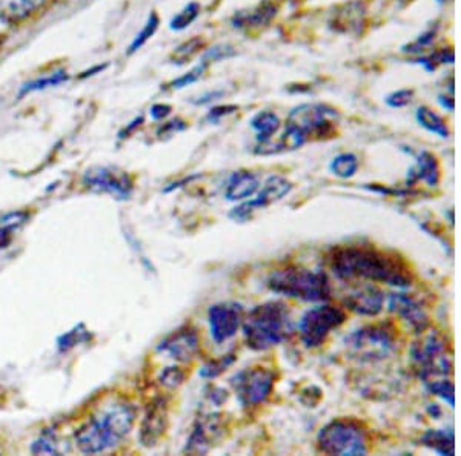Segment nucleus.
<instances>
[{"label":"nucleus","instance_id":"1","mask_svg":"<svg viewBox=\"0 0 461 456\" xmlns=\"http://www.w3.org/2000/svg\"><path fill=\"white\" fill-rule=\"evenodd\" d=\"M334 277L343 282H374L408 289L414 273L404 258L373 245H346L332 249L328 258Z\"/></svg>","mask_w":461,"mask_h":456},{"label":"nucleus","instance_id":"2","mask_svg":"<svg viewBox=\"0 0 461 456\" xmlns=\"http://www.w3.org/2000/svg\"><path fill=\"white\" fill-rule=\"evenodd\" d=\"M340 116L325 103H303L289 112L284 136L278 142L258 143L254 152L258 156H273L278 152L294 151L303 147L310 139H325L336 130Z\"/></svg>","mask_w":461,"mask_h":456},{"label":"nucleus","instance_id":"3","mask_svg":"<svg viewBox=\"0 0 461 456\" xmlns=\"http://www.w3.org/2000/svg\"><path fill=\"white\" fill-rule=\"evenodd\" d=\"M136 423V409L125 401H115L100 410L93 420L82 425L76 435V446L85 455H97L114 449Z\"/></svg>","mask_w":461,"mask_h":456},{"label":"nucleus","instance_id":"4","mask_svg":"<svg viewBox=\"0 0 461 456\" xmlns=\"http://www.w3.org/2000/svg\"><path fill=\"white\" fill-rule=\"evenodd\" d=\"M243 336L247 346L254 352H265L282 344L294 334L293 317L289 306L280 300L258 304L245 315Z\"/></svg>","mask_w":461,"mask_h":456},{"label":"nucleus","instance_id":"5","mask_svg":"<svg viewBox=\"0 0 461 456\" xmlns=\"http://www.w3.org/2000/svg\"><path fill=\"white\" fill-rule=\"evenodd\" d=\"M267 284L274 294L310 303L328 301L332 294L326 273L302 266H288L274 271L267 277Z\"/></svg>","mask_w":461,"mask_h":456},{"label":"nucleus","instance_id":"6","mask_svg":"<svg viewBox=\"0 0 461 456\" xmlns=\"http://www.w3.org/2000/svg\"><path fill=\"white\" fill-rule=\"evenodd\" d=\"M419 335V340L411 346V358L420 380L423 384H428L440 378H451L454 362L446 336L429 329Z\"/></svg>","mask_w":461,"mask_h":456},{"label":"nucleus","instance_id":"7","mask_svg":"<svg viewBox=\"0 0 461 456\" xmlns=\"http://www.w3.org/2000/svg\"><path fill=\"white\" fill-rule=\"evenodd\" d=\"M352 357L360 362H378L391 357L397 349V335L391 323L365 326L345 338Z\"/></svg>","mask_w":461,"mask_h":456},{"label":"nucleus","instance_id":"8","mask_svg":"<svg viewBox=\"0 0 461 456\" xmlns=\"http://www.w3.org/2000/svg\"><path fill=\"white\" fill-rule=\"evenodd\" d=\"M319 451L326 455H366V432L356 420L340 418L323 425L317 435Z\"/></svg>","mask_w":461,"mask_h":456},{"label":"nucleus","instance_id":"9","mask_svg":"<svg viewBox=\"0 0 461 456\" xmlns=\"http://www.w3.org/2000/svg\"><path fill=\"white\" fill-rule=\"evenodd\" d=\"M348 320L346 310L334 304H320L304 312L300 318L299 332L302 343L308 349L325 344L330 332L336 331Z\"/></svg>","mask_w":461,"mask_h":456},{"label":"nucleus","instance_id":"10","mask_svg":"<svg viewBox=\"0 0 461 456\" xmlns=\"http://www.w3.org/2000/svg\"><path fill=\"white\" fill-rule=\"evenodd\" d=\"M230 386L245 409L267 403L276 386V375L265 367H248L230 378Z\"/></svg>","mask_w":461,"mask_h":456},{"label":"nucleus","instance_id":"11","mask_svg":"<svg viewBox=\"0 0 461 456\" xmlns=\"http://www.w3.org/2000/svg\"><path fill=\"white\" fill-rule=\"evenodd\" d=\"M84 184L93 192L110 194L117 200H128L134 192V182L128 174L108 166H95L84 174Z\"/></svg>","mask_w":461,"mask_h":456},{"label":"nucleus","instance_id":"12","mask_svg":"<svg viewBox=\"0 0 461 456\" xmlns=\"http://www.w3.org/2000/svg\"><path fill=\"white\" fill-rule=\"evenodd\" d=\"M245 318V309L237 301H223L212 304L208 310L211 336L217 344H223L225 341L236 336Z\"/></svg>","mask_w":461,"mask_h":456},{"label":"nucleus","instance_id":"13","mask_svg":"<svg viewBox=\"0 0 461 456\" xmlns=\"http://www.w3.org/2000/svg\"><path fill=\"white\" fill-rule=\"evenodd\" d=\"M158 351L167 353L169 357L174 358L176 362H191L193 358L199 355V334H197L194 327H191V326L182 327V329H178V331L174 332L171 335L167 336V338L158 344Z\"/></svg>","mask_w":461,"mask_h":456},{"label":"nucleus","instance_id":"14","mask_svg":"<svg viewBox=\"0 0 461 456\" xmlns=\"http://www.w3.org/2000/svg\"><path fill=\"white\" fill-rule=\"evenodd\" d=\"M388 306L393 314L399 315L400 318L406 321L409 327L417 334L429 329V315L423 308V304L412 295L404 292L391 294Z\"/></svg>","mask_w":461,"mask_h":456},{"label":"nucleus","instance_id":"15","mask_svg":"<svg viewBox=\"0 0 461 456\" xmlns=\"http://www.w3.org/2000/svg\"><path fill=\"white\" fill-rule=\"evenodd\" d=\"M384 308V292L374 284L354 289L343 299V309L362 317H377Z\"/></svg>","mask_w":461,"mask_h":456},{"label":"nucleus","instance_id":"16","mask_svg":"<svg viewBox=\"0 0 461 456\" xmlns=\"http://www.w3.org/2000/svg\"><path fill=\"white\" fill-rule=\"evenodd\" d=\"M221 432V415H208L202 416L195 423L194 430L189 436L185 452L193 453V455H203L210 452L212 447V441L219 436Z\"/></svg>","mask_w":461,"mask_h":456},{"label":"nucleus","instance_id":"17","mask_svg":"<svg viewBox=\"0 0 461 456\" xmlns=\"http://www.w3.org/2000/svg\"><path fill=\"white\" fill-rule=\"evenodd\" d=\"M168 425V412L167 403L163 399H156L149 406L142 425H140V443L145 447H154L162 438Z\"/></svg>","mask_w":461,"mask_h":456},{"label":"nucleus","instance_id":"18","mask_svg":"<svg viewBox=\"0 0 461 456\" xmlns=\"http://www.w3.org/2000/svg\"><path fill=\"white\" fill-rule=\"evenodd\" d=\"M277 14V4L273 0H265L249 10L236 13L230 19V23L237 30H258V28L267 27Z\"/></svg>","mask_w":461,"mask_h":456},{"label":"nucleus","instance_id":"19","mask_svg":"<svg viewBox=\"0 0 461 456\" xmlns=\"http://www.w3.org/2000/svg\"><path fill=\"white\" fill-rule=\"evenodd\" d=\"M294 184L284 175H269L262 188L258 189V197L254 200H248L254 210H265L267 206L277 203L284 200L286 195L291 194Z\"/></svg>","mask_w":461,"mask_h":456},{"label":"nucleus","instance_id":"20","mask_svg":"<svg viewBox=\"0 0 461 456\" xmlns=\"http://www.w3.org/2000/svg\"><path fill=\"white\" fill-rule=\"evenodd\" d=\"M425 182L428 186L434 188L440 183L441 168L438 158L435 157L432 152L421 151L415 157L414 168L409 169L408 186H414L417 182Z\"/></svg>","mask_w":461,"mask_h":456},{"label":"nucleus","instance_id":"21","mask_svg":"<svg viewBox=\"0 0 461 456\" xmlns=\"http://www.w3.org/2000/svg\"><path fill=\"white\" fill-rule=\"evenodd\" d=\"M260 180L256 174L247 169H240L230 174L225 189V199L228 201H245L258 192Z\"/></svg>","mask_w":461,"mask_h":456},{"label":"nucleus","instance_id":"22","mask_svg":"<svg viewBox=\"0 0 461 456\" xmlns=\"http://www.w3.org/2000/svg\"><path fill=\"white\" fill-rule=\"evenodd\" d=\"M365 14H366V10L362 2L354 0V2L345 4L340 10L337 11L330 25L340 32H360V27L365 25Z\"/></svg>","mask_w":461,"mask_h":456},{"label":"nucleus","instance_id":"23","mask_svg":"<svg viewBox=\"0 0 461 456\" xmlns=\"http://www.w3.org/2000/svg\"><path fill=\"white\" fill-rule=\"evenodd\" d=\"M45 0H0V21L17 25L42 8Z\"/></svg>","mask_w":461,"mask_h":456},{"label":"nucleus","instance_id":"24","mask_svg":"<svg viewBox=\"0 0 461 456\" xmlns=\"http://www.w3.org/2000/svg\"><path fill=\"white\" fill-rule=\"evenodd\" d=\"M421 444L441 456L456 455V435L451 429H429L421 436Z\"/></svg>","mask_w":461,"mask_h":456},{"label":"nucleus","instance_id":"25","mask_svg":"<svg viewBox=\"0 0 461 456\" xmlns=\"http://www.w3.org/2000/svg\"><path fill=\"white\" fill-rule=\"evenodd\" d=\"M251 128L258 134V143L269 142L273 140V137L277 134L282 121L280 117L273 112V111H260L256 116L252 117Z\"/></svg>","mask_w":461,"mask_h":456},{"label":"nucleus","instance_id":"26","mask_svg":"<svg viewBox=\"0 0 461 456\" xmlns=\"http://www.w3.org/2000/svg\"><path fill=\"white\" fill-rule=\"evenodd\" d=\"M415 119L419 121V125L423 126L426 131H429L430 134H435V136L441 137V139H447L451 136L449 126L446 123L445 119L438 112L430 110L429 106H420L417 112H415Z\"/></svg>","mask_w":461,"mask_h":456},{"label":"nucleus","instance_id":"27","mask_svg":"<svg viewBox=\"0 0 461 456\" xmlns=\"http://www.w3.org/2000/svg\"><path fill=\"white\" fill-rule=\"evenodd\" d=\"M360 166V160L352 152H341L332 158L330 163V171L339 179H352Z\"/></svg>","mask_w":461,"mask_h":456},{"label":"nucleus","instance_id":"28","mask_svg":"<svg viewBox=\"0 0 461 456\" xmlns=\"http://www.w3.org/2000/svg\"><path fill=\"white\" fill-rule=\"evenodd\" d=\"M69 80V74L67 71H56V73L50 74V76H43L39 79L32 80L28 84L23 85L19 93V99H22L23 95L32 94V93H37V91L48 90V88H54L59 85L67 84Z\"/></svg>","mask_w":461,"mask_h":456},{"label":"nucleus","instance_id":"29","mask_svg":"<svg viewBox=\"0 0 461 456\" xmlns=\"http://www.w3.org/2000/svg\"><path fill=\"white\" fill-rule=\"evenodd\" d=\"M428 392L434 397L443 399L445 403L449 404L451 407L456 406V386L452 383L451 378H440L434 380L430 383L425 384Z\"/></svg>","mask_w":461,"mask_h":456},{"label":"nucleus","instance_id":"30","mask_svg":"<svg viewBox=\"0 0 461 456\" xmlns=\"http://www.w3.org/2000/svg\"><path fill=\"white\" fill-rule=\"evenodd\" d=\"M158 25H160V19H158V13L152 11L151 14L148 16L147 23L143 25L140 32H137V36L134 37V40H132L131 45L128 48V54L137 53L156 34Z\"/></svg>","mask_w":461,"mask_h":456},{"label":"nucleus","instance_id":"31","mask_svg":"<svg viewBox=\"0 0 461 456\" xmlns=\"http://www.w3.org/2000/svg\"><path fill=\"white\" fill-rule=\"evenodd\" d=\"M236 360L237 357L234 353L223 355L219 360H211V362H204L200 369L199 375L203 380H215V378L221 377V373H225L236 362Z\"/></svg>","mask_w":461,"mask_h":456},{"label":"nucleus","instance_id":"32","mask_svg":"<svg viewBox=\"0 0 461 456\" xmlns=\"http://www.w3.org/2000/svg\"><path fill=\"white\" fill-rule=\"evenodd\" d=\"M454 62H456V53H454V48L452 47L441 48V49L430 53L429 56L420 58L417 60V63L423 65L426 71H429V73L435 71L440 65H452Z\"/></svg>","mask_w":461,"mask_h":456},{"label":"nucleus","instance_id":"33","mask_svg":"<svg viewBox=\"0 0 461 456\" xmlns=\"http://www.w3.org/2000/svg\"><path fill=\"white\" fill-rule=\"evenodd\" d=\"M200 11H202V8H200L197 2H189L188 5L185 6L184 10L177 13V14L171 19L169 28H171L173 31H184L193 22L197 21V17L200 16Z\"/></svg>","mask_w":461,"mask_h":456},{"label":"nucleus","instance_id":"34","mask_svg":"<svg viewBox=\"0 0 461 456\" xmlns=\"http://www.w3.org/2000/svg\"><path fill=\"white\" fill-rule=\"evenodd\" d=\"M32 452L34 455H60L62 449L56 434L45 432L39 440L32 443Z\"/></svg>","mask_w":461,"mask_h":456},{"label":"nucleus","instance_id":"35","mask_svg":"<svg viewBox=\"0 0 461 456\" xmlns=\"http://www.w3.org/2000/svg\"><path fill=\"white\" fill-rule=\"evenodd\" d=\"M89 340V332L85 329L84 325L76 326L69 332H65L59 336L58 347L60 352H68L73 347L79 346L80 343Z\"/></svg>","mask_w":461,"mask_h":456},{"label":"nucleus","instance_id":"36","mask_svg":"<svg viewBox=\"0 0 461 456\" xmlns=\"http://www.w3.org/2000/svg\"><path fill=\"white\" fill-rule=\"evenodd\" d=\"M204 45H206V43H204L203 39L193 37L191 40H186V42L182 43L180 47L176 48V51L173 53V63L184 65V63L194 58L195 54L199 53L202 48H204Z\"/></svg>","mask_w":461,"mask_h":456},{"label":"nucleus","instance_id":"37","mask_svg":"<svg viewBox=\"0 0 461 456\" xmlns=\"http://www.w3.org/2000/svg\"><path fill=\"white\" fill-rule=\"evenodd\" d=\"M211 63L208 62V60H204L203 58H202V60H200L199 65H195L194 68L191 69V71H188V73L184 74L182 77H178V79L173 80L171 84H169V86L173 88V90H184V88H186V86H189V85L195 84L197 80L203 76L204 71L206 69L210 68Z\"/></svg>","mask_w":461,"mask_h":456},{"label":"nucleus","instance_id":"38","mask_svg":"<svg viewBox=\"0 0 461 456\" xmlns=\"http://www.w3.org/2000/svg\"><path fill=\"white\" fill-rule=\"evenodd\" d=\"M437 32L438 30L437 28H432V30H428V31L423 32L421 36L417 37L414 42L408 43V45H404L403 53H411V54H420L426 48L430 47L432 43H434L435 37H437Z\"/></svg>","mask_w":461,"mask_h":456},{"label":"nucleus","instance_id":"39","mask_svg":"<svg viewBox=\"0 0 461 456\" xmlns=\"http://www.w3.org/2000/svg\"><path fill=\"white\" fill-rule=\"evenodd\" d=\"M185 378H186V373H185L180 367H167V369H163V372L160 373L158 381H160L163 388L176 389L178 388L180 384H184Z\"/></svg>","mask_w":461,"mask_h":456},{"label":"nucleus","instance_id":"40","mask_svg":"<svg viewBox=\"0 0 461 456\" xmlns=\"http://www.w3.org/2000/svg\"><path fill=\"white\" fill-rule=\"evenodd\" d=\"M415 91L409 90V88H403V90H397L386 95V105L393 110H399V108H404L408 106L412 100H414Z\"/></svg>","mask_w":461,"mask_h":456},{"label":"nucleus","instance_id":"41","mask_svg":"<svg viewBox=\"0 0 461 456\" xmlns=\"http://www.w3.org/2000/svg\"><path fill=\"white\" fill-rule=\"evenodd\" d=\"M236 111H239V106L237 105H221L215 106L212 110L208 112V121H212V123H217V121L223 119V117L230 116V114H234Z\"/></svg>","mask_w":461,"mask_h":456},{"label":"nucleus","instance_id":"42","mask_svg":"<svg viewBox=\"0 0 461 456\" xmlns=\"http://www.w3.org/2000/svg\"><path fill=\"white\" fill-rule=\"evenodd\" d=\"M171 111H173V108L167 105V103H156V105L151 106L149 114H151L152 121H160L167 119L171 114Z\"/></svg>","mask_w":461,"mask_h":456},{"label":"nucleus","instance_id":"43","mask_svg":"<svg viewBox=\"0 0 461 456\" xmlns=\"http://www.w3.org/2000/svg\"><path fill=\"white\" fill-rule=\"evenodd\" d=\"M188 128V125L185 123V121H168V123H165V125L158 130V136H162V134H173V132L177 131H184V130H186Z\"/></svg>","mask_w":461,"mask_h":456},{"label":"nucleus","instance_id":"44","mask_svg":"<svg viewBox=\"0 0 461 456\" xmlns=\"http://www.w3.org/2000/svg\"><path fill=\"white\" fill-rule=\"evenodd\" d=\"M10 228H5V226H0V249H5V247L10 246L11 240H13V237H11Z\"/></svg>","mask_w":461,"mask_h":456},{"label":"nucleus","instance_id":"45","mask_svg":"<svg viewBox=\"0 0 461 456\" xmlns=\"http://www.w3.org/2000/svg\"><path fill=\"white\" fill-rule=\"evenodd\" d=\"M223 93L221 91H214V93H210V94L202 95L199 97V100H195V105H204V103H210L212 100L221 99Z\"/></svg>","mask_w":461,"mask_h":456},{"label":"nucleus","instance_id":"46","mask_svg":"<svg viewBox=\"0 0 461 456\" xmlns=\"http://www.w3.org/2000/svg\"><path fill=\"white\" fill-rule=\"evenodd\" d=\"M438 102H440V105L447 111L456 110V100H454V95H449V97H446V95H438Z\"/></svg>","mask_w":461,"mask_h":456},{"label":"nucleus","instance_id":"47","mask_svg":"<svg viewBox=\"0 0 461 456\" xmlns=\"http://www.w3.org/2000/svg\"><path fill=\"white\" fill-rule=\"evenodd\" d=\"M228 398V395H226L225 390H221V389H214V394L211 395V399H212V403L215 406H221L223 401H226Z\"/></svg>","mask_w":461,"mask_h":456},{"label":"nucleus","instance_id":"48","mask_svg":"<svg viewBox=\"0 0 461 456\" xmlns=\"http://www.w3.org/2000/svg\"><path fill=\"white\" fill-rule=\"evenodd\" d=\"M142 123L143 117H136V119H134V121H131V125H128V128H125V131L121 132L122 139H123V137H128V134H130V132L134 131V130H136V128H139V126L142 125Z\"/></svg>","mask_w":461,"mask_h":456},{"label":"nucleus","instance_id":"49","mask_svg":"<svg viewBox=\"0 0 461 456\" xmlns=\"http://www.w3.org/2000/svg\"><path fill=\"white\" fill-rule=\"evenodd\" d=\"M108 68V63H105V65H97V67H95V68L88 69V71H85L80 77L82 79H85V77H91V76H95V74L102 73V71H105V69Z\"/></svg>","mask_w":461,"mask_h":456},{"label":"nucleus","instance_id":"50","mask_svg":"<svg viewBox=\"0 0 461 456\" xmlns=\"http://www.w3.org/2000/svg\"><path fill=\"white\" fill-rule=\"evenodd\" d=\"M440 5H445V4H447V2H452V0H437Z\"/></svg>","mask_w":461,"mask_h":456}]
</instances>
